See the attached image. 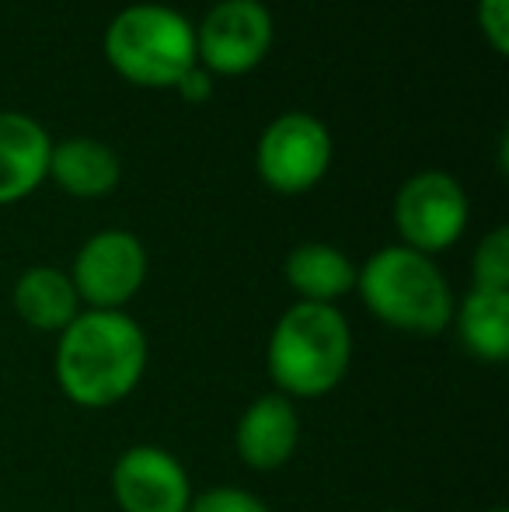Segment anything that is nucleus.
Returning <instances> with one entry per match:
<instances>
[{"mask_svg": "<svg viewBox=\"0 0 509 512\" xmlns=\"http://www.w3.org/2000/svg\"><path fill=\"white\" fill-rule=\"evenodd\" d=\"M300 439V418L290 398L283 394H262L238 418V457L252 471H276L293 457Z\"/></svg>", "mask_w": 509, "mask_h": 512, "instance_id": "9d476101", "label": "nucleus"}, {"mask_svg": "<svg viewBox=\"0 0 509 512\" xmlns=\"http://www.w3.org/2000/svg\"><path fill=\"white\" fill-rule=\"evenodd\" d=\"M49 178L74 199H102L116 192L123 164L109 143L91 140V136H70L49 150Z\"/></svg>", "mask_w": 509, "mask_h": 512, "instance_id": "f8f14e48", "label": "nucleus"}, {"mask_svg": "<svg viewBox=\"0 0 509 512\" xmlns=\"http://www.w3.org/2000/svg\"><path fill=\"white\" fill-rule=\"evenodd\" d=\"M265 359L283 398H321L346 377L353 359V331L332 304L300 300L276 321Z\"/></svg>", "mask_w": 509, "mask_h": 512, "instance_id": "f03ea898", "label": "nucleus"}, {"mask_svg": "<svg viewBox=\"0 0 509 512\" xmlns=\"http://www.w3.org/2000/svg\"><path fill=\"white\" fill-rule=\"evenodd\" d=\"M175 91H178V98H182L185 105H203V102H210L213 98V74H206L203 67H192L189 74L182 77V81L175 84Z\"/></svg>", "mask_w": 509, "mask_h": 512, "instance_id": "6ab92c4d", "label": "nucleus"}, {"mask_svg": "<svg viewBox=\"0 0 509 512\" xmlns=\"http://www.w3.org/2000/svg\"><path fill=\"white\" fill-rule=\"evenodd\" d=\"M105 60L136 88L164 91L196 67V25L168 4H129L105 28Z\"/></svg>", "mask_w": 509, "mask_h": 512, "instance_id": "20e7f679", "label": "nucleus"}, {"mask_svg": "<svg viewBox=\"0 0 509 512\" xmlns=\"http://www.w3.org/2000/svg\"><path fill=\"white\" fill-rule=\"evenodd\" d=\"M356 290L370 314L408 335H440L454 321V293L429 255L391 244L356 269Z\"/></svg>", "mask_w": 509, "mask_h": 512, "instance_id": "7ed1b4c3", "label": "nucleus"}, {"mask_svg": "<svg viewBox=\"0 0 509 512\" xmlns=\"http://www.w3.org/2000/svg\"><path fill=\"white\" fill-rule=\"evenodd\" d=\"M14 310L28 328L39 331H63L77 314H81V297L67 272L53 265H35L25 269L14 283Z\"/></svg>", "mask_w": 509, "mask_h": 512, "instance_id": "4468645a", "label": "nucleus"}, {"mask_svg": "<svg viewBox=\"0 0 509 512\" xmlns=\"http://www.w3.org/2000/svg\"><path fill=\"white\" fill-rule=\"evenodd\" d=\"M478 28L499 56L509 53V0H478Z\"/></svg>", "mask_w": 509, "mask_h": 512, "instance_id": "a211bd4d", "label": "nucleus"}, {"mask_svg": "<svg viewBox=\"0 0 509 512\" xmlns=\"http://www.w3.org/2000/svg\"><path fill=\"white\" fill-rule=\"evenodd\" d=\"M381 512H405V509H381Z\"/></svg>", "mask_w": 509, "mask_h": 512, "instance_id": "aec40b11", "label": "nucleus"}, {"mask_svg": "<svg viewBox=\"0 0 509 512\" xmlns=\"http://www.w3.org/2000/svg\"><path fill=\"white\" fill-rule=\"evenodd\" d=\"M471 279L475 290L489 293H509V230L496 227L482 237L471 258Z\"/></svg>", "mask_w": 509, "mask_h": 512, "instance_id": "dca6fc26", "label": "nucleus"}, {"mask_svg": "<svg viewBox=\"0 0 509 512\" xmlns=\"http://www.w3.org/2000/svg\"><path fill=\"white\" fill-rule=\"evenodd\" d=\"M286 283L304 304H332L356 290V265L339 248L321 241H307L286 255Z\"/></svg>", "mask_w": 509, "mask_h": 512, "instance_id": "ddd939ff", "label": "nucleus"}, {"mask_svg": "<svg viewBox=\"0 0 509 512\" xmlns=\"http://www.w3.org/2000/svg\"><path fill=\"white\" fill-rule=\"evenodd\" d=\"M332 164V133L311 112H283L265 126L255 147L258 178L279 196H304Z\"/></svg>", "mask_w": 509, "mask_h": 512, "instance_id": "39448f33", "label": "nucleus"}, {"mask_svg": "<svg viewBox=\"0 0 509 512\" xmlns=\"http://www.w3.org/2000/svg\"><path fill=\"white\" fill-rule=\"evenodd\" d=\"M394 227L405 248L436 255L468 230V196L447 171H419L394 196Z\"/></svg>", "mask_w": 509, "mask_h": 512, "instance_id": "423d86ee", "label": "nucleus"}, {"mask_svg": "<svg viewBox=\"0 0 509 512\" xmlns=\"http://www.w3.org/2000/svg\"><path fill=\"white\" fill-rule=\"evenodd\" d=\"M489 512H506V509H489Z\"/></svg>", "mask_w": 509, "mask_h": 512, "instance_id": "412c9836", "label": "nucleus"}, {"mask_svg": "<svg viewBox=\"0 0 509 512\" xmlns=\"http://www.w3.org/2000/svg\"><path fill=\"white\" fill-rule=\"evenodd\" d=\"M272 35L262 0H220L196 25V63L213 77H241L269 56Z\"/></svg>", "mask_w": 509, "mask_h": 512, "instance_id": "0eeeda50", "label": "nucleus"}, {"mask_svg": "<svg viewBox=\"0 0 509 512\" xmlns=\"http://www.w3.org/2000/svg\"><path fill=\"white\" fill-rule=\"evenodd\" d=\"M147 279V248L129 230H102L88 237L74 258V283L88 310H123Z\"/></svg>", "mask_w": 509, "mask_h": 512, "instance_id": "6e6552de", "label": "nucleus"}, {"mask_svg": "<svg viewBox=\"0 0 509 512\" xmlns=\"http://www.w3.org/2000/svg\"><path fill=\"white\" fill-rule=\"evenodd\" d=\"M147 370V335L123 310H81L60 331L56 380L81 408H112Z\"/></svg>", "mask_w": 509, "mask_h": 512, "instance_id": "f257e3e1", "label": "nucleus"}, {"mask_svg": "<svg viewBox=\"0 0 509 512\" xmlns=\"http://www.w3.org/2000/svg\"><path fill=\"white\" fill-rule=\"evenodd\" d=\"M49 133L25 112H0V206L21 203L49 178Z\"/></svg>", "mask_w": 509, "mask_h": 512, "instance_id": "9b49d317", "label": "nucleus"}, {"mask_svg": "<svg viewBox=\"0 0 509 512\" xmlns=\"http://www.w3.org/2000/svg\"><path fill=\"white\" fill-rule=\"evenodd\" d=\"M454 317L471 356L485 363H503L509 356V293L471 290Z\"/></svg>", "mask_w": 509, "mask_h": 512, "instance_id": "2eb2a0df", "label": "nucleus"}, {"mask_svg": "<svg viewBox=\"0 0 509 512\" xmlns=\"http://www.w3.org/2000/svg\"><path fill=\"white\" fill-rule=\"evenodd\" d=\"M112 495L123 512H189L185 467L161 446H133L112 467Z\"/></svg>", "mask_w": 509, "mask_h": 512, "instance_id": "1a4fd4ad", "label": "nucleus"}, {"mask_svg": "<svg viewBox=\"0 0 509 512\" xmlns=\"http://www.w3.org/2000/svg\"><path fill=\"white\" fill-rule=\"evenodd\" d=\"M189 512H272L258 495L241 488H210L189 502Z\"/></svg>", "mask_w": 509, "mask_h": 512, "instance_id": "f3484780", "label": "nucleus"}]
</instances>
